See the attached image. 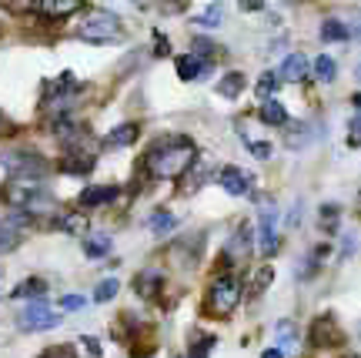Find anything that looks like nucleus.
I'll return each mask as SVG.
<instances>
[{"instance_id":"obj_41","label":"nucleus","mask_w":361,"mask_h":358,"mask_svg":"<svg viewBox=\"0 0 361 358\" xmlns=\"http://www.w3.org/2000/svg\"><path fill=\"white\" fill-rule=\"evenodd\" d=\"M351 128H361V114L355 117V121H351Z\"/></svg>"},{"instance_id":"obj_5","label":"nucleus","mask_w":361,"mask_h":358,"mask_svg":"<svg viewBox=\"0 0 361 358\" xmlns=\"http://www.w3.org/2000/svg\"><path fill=\"white\" fill-rule=\"evenodd\" d=\"M7 165H11L13 178L27 181V184H30L34 178H44V174H47V161H44L40 154H24V151L11 154V157H7Z\"/></svg>"},{"instance_id":"obj_8","label":"nucleus","mask_w":361,"mask_h":358,"mask_svg":"<svg viewBox=\"0 0 361 358\" xmlns=\"http://www.w3.org/2000/svg\"><path fill=\"white\" fill-rule=\"evenodd\" d=\"M117 194H121L117 184H94V188H84V191L78 194V205L80 208H101V205H111Z\"/></svg>"},{"instance_id":"obj_6","label":"nucleus","mask_w":361,"mask_h":358,"mask_svg":"<svg viewBox=\"0 0 361 358\" xmlns=\"http://www.w3.org/2000/svg\"><path fill=\"white\" fill-rule=\"evenodd\" d=\"M311 342L318 348H338L345 342V335H341V328L335 325L331 315H322V318H314V325H311Z\"/></svg>"},{"instance_id":"obj_7","label":"nucleus","mask_w":361,"mask_h":358,"mask_svg":"<svg viewBox=\"0 0 361 358\" xmlns=\"http://www.w3.org/2000/svg\"><path fill=\"white\" fill-rule=\"evenodd\" d=\"M274 221H278V211L268 201V208L261 211V228H258V251L261 255H274L278 251V231H274Z\"/></svg>"},{"instance_id":"obj_40","label":"nucleus","mask_w":361,"mask_h":358,"mask_svg":"<svg viewBox=\"0 0 361 358\" xmlns=\"http://www.w3.org/2000/svg\"><path fill=\"white\" fill-rule=\"evenodd\" d=\"M348 144H351V148H361V134H351Z\"/></svg>"},{"instance_id":"obj_23","label":"nucleus","mask_w":361,"mask_h":358,"mask_svg":"<svg viewBox=\"0 0 361 358\" xmlns=\"http://www.w3.org/2000/svg\"><path fill=\"white\" fill-rule=\"evenodd\" d=\"M314 77L322 80V84H331L338 77V64L335 57H328V54H322V57H314Z\"/></svg>"},{"instance_id":"obj_27","label":"nucleus","mask_w":361,"mask_h":358,"mask_svg":"<svg viewBox=\"0 0 361 358\" xmlns=\"http://www.w3.org/2000/svg\"><path fill=\"white\" fill-rule=\"evenodd\" d=\"M117 292H121V282H117V278H104V282L94 288V302H101L104 305V302H111Z\"/></svg>"},{"instance_id":"obj_11","label":"nucleus","mask_w":361,"mask_h":358,"mask_svg":"<svg viewBox=\"0 0 361 358\" xmlns=\"http://www.w3.org/2000/svg\"><path fill=\"white\" fill-rule=\"evenodd\" d=\"M161 285H164V275H161V271H154V268H147V271H141V275H137L134 292L141 294L144 302H151V298H157V294H161Z\"/></svg>"},{"instance_id":"obj_13","label":"nucleus","mask_w":361,"mask_h":358,"mask_svg":"<svg viewBox=\"0 0 361 358\" xmlns=\"http://www.w3.org/2000/svg\"><path fill=\"white\" fill-rule=\"evenodd\" d=\"M174 71H178L180 80H197L207 71V61L194 57V54H180L178 61H174Z\"/></svg>"},{"instance_id":"obj_1","label":"nucleus","mask_w":361,"mask_h":358,"mask_svg":"<svg viewBox=\"0 0 361 358\" xmlns=\"http://www.w3.org/2000/svg\"><path fill=\"white\" fill-rule=\"evenodd\" d=\"M191 161H194V144L188 138H171L164 144H154L141 167L151 178H178V174H184L191 167Z\"/></svg>"},{"instance_id":"obj_32","label":"nucleus","mask_w":361,"mask_h":358,"mask_svg":"<svg viewBox=\"0 0 361 358\" xmlns=\"http://www.w3.org/2000/svg\"><path fill=\"white\" fill-rule=\"evenodd\" d=\"M84 305H87L84 294H64V298H61V308H64V311H80Z\"/></svg>"},{"instance_id":"obj_37","label":"nucleus","mask_w":361,"mask_h":358,"mask_svg":"<svg viewBox=\"0 0 361 358\" xmlns=\"http://www.w3.org/2000/svg\"><path fill=\"white\" fill-rule=\"evenodd\" d=\"M197 24H221V11H218V7H211L207 13H201V17H197Z\"/></svg>"},{"instance_id":"obj_25","label":"nucleus","mask_w":361,"mask_h":358,"mask_svg":"<svg viewBox=\"0 0 361 358\" xmlns=\"http://www.w3.org/2000/svg\"><path fill=\"white\" fill-rule=\"evenodd\" d=\"M274 90H278V74H274V71H264V74L258 77V84H255V94H258L261 101H271Z\"/></svg>"},{"instance_id":"obj_36","label":"nucleus","mask_w":361,"mask_h":358,"mask_svg":"<svg viewBox=\"0 0 361 358\" xmlns=\"http://www.w3.org/2000/svg\"><path fill=\"white\" fill-rule=\"evenodd\" d=\"M168 54H171L168 37H161V34H157V37H154V57H168Z\"/></svg>"},{"instance_id":"obj_10","label":"nucleus","mask_w":361,"mask_h":358,"mask_svg":"<svg viewBox=\"0 0 361 358\" xmlns=\"http://www.w3.org/2000/svg\"><path fill=\"white\" fill-rule=\"evenodd\" d=\"M61 171L64 174H90L94 171V154H80L78 148H67V154L61 157Z\"/></svg>"},{"instance_id":"obj_38","label":"nucleus","mask_w":361,"mask_h":358,"mask_svg":"<svg viewBox=\"0 0 361 358\" xmlns=\"http://www.w3.org/2000/svg\"><path fill=\"white\" fill-rule=\"evenodd\" d=\"M268 4H261V0H241V11H247V13H258V11H264Z\"/></svg>"},{"instance_id":"obj_18","label":"nucleus","mask_w":361,"mask_h":358,"mask_svg":"<svg viewBox=\"0 0 361 358\" xmlns=\"http://www.w3.org/2000/svg\"><path fill=\"white\" fill-rule=\"evenodd\" d=\"M258 117L264 121V124H271V128H281V124H288V111H284V104H278L274 97L261 104V114Z\"/></svg>"},{"instance_id":"obj_34","label":"nucleus","mask_w":361,"mask_h":358,"mask_svg":"<svg viewBox=\"0 0 361 358\" xmlns=\"http://www.w3.org/2000/svg\"><path fill=\"white\" fill-rule=\"evenodd\" d=\"M211 348H214V338H201V342L188 352V358H207V352H211Z\"/></svg>"},{"instance_id":"obj_20","label":"nucleus","mask_w":361,"mask_h":358,"mask_svg":"<svg viewBox=\"0 0 361 358\" xmlns=\"http://www.w3.org/2000/svg\"><path fill=\"white\" fill-rule=\"evenodd\" d=\"M147 228H151V231L157 234V238H161V234H171V231L178 228V217L171 215V211H164V208H161V211H154V215H151Z\"/></svg>"},{"instance_id":"obj_30","label":"nucleus","mask_w":361,"mask_h":358,"mask_svg":"<svg viewBox=\"0 0 361 358\" xmlns=\"http://www.w3.org/2000/svg\"><path fill=\"white\" fill-rule=\"evenodd\" d=\"M308 141H311V128H308V124H295L291 138H288V148L295 151V148H305Z\"/></svg>"},{"instance_id":"obj_15","label":"nucleus","mask_w":361,"mask_h":358,"mask_svg":"<svg viewBox=\"0 0 361 358\" xmlns=\"http://www.w3.org/2000/svg\"><path fill=\"white\" fill-rule=\"evenodd\" d=\"M137 141V124H134V121H128V124H121V128H114L111 131V134H107V138H104V144H107V148H128V144H134Z\"/></svg>"},{"instance_id":"obj_35","label":"nucleus","mask_w":361,"mask_h":358,"mask_svg":"<svg viewBox=\"0 0 361 358\" xmlns=\"http://www.w3.org/2000/svg\"><path fill=\"white\" fill-rule=\"evenodd\" d=\"M80 345L87 348V352H90L94 358H101V342H97V338H90V335H84V338H80Z\"/></svg>"},{"instance_id":"obj_14","label":"nucleus","mask_w":361,"mask_h":358,"mask_svg":"<svg viewBox=\"0 0 361 358\" xmlns=\"http://www.w3.org/2000/svg\"><path fill=\"white\" fill-rule=\"evenodd\" d=\"M281 77L284 80H305L308 77V57L305 54H288L281 61Z\"/></svg>"},{"instance_id":"obj_16","label":"nucleus","mask_w":361,"mask_h":358,"mask_svg":"<svg viewBox=\"0 0 361 358\" xmlns=\"http://www.w3.org/2000/svg\"><path fill=\"white\" fill-rule=\"evenodd\" d=\"M241 90H245V74H241V71H228V74L218 80V94L228 97V101L241 97Z\"/></svg>"},{"instance_id":"obj_39","label":"nucleus","mask_w":361,"mask_h":358,"mask_svg":"<svg viewBox=\"0 0 361 358\" xmlns=\"http://www.w3.org/2000/svg\"><path fill=\"white\" fill-rule=\"evenodd\" d=\"M261 358H284V352H281V348H268Z\"/></svg>"},{"instance_id":"obj_31","label":"nucleus","mask_w":361,"mask_h":358,"mask_svg":"<svg viewBox=\"0 0 361 358\" xmlns=\"http://www.w3.org/2000/svg\"><path fill=\"white\" fill-rule=\"evenodd\" d=\"M247 151L255 154V157H261V161H264V157H271V144L268 141H261V138H247Z\"/></svg>"},{"instance_id":"obj_19","label":"nucleus","mask_w":361,"mask_h":358,"mask_svg":"<svg viewBox=\"0 0 361 358\" xmlns=\"http://www.w3.org/2000/svg\"><path fill=\"white\" fill-rule=\"evenodd\" d=\"M84 255L94 258V261H97V258H107L111 255V234H101V231L90 234L87 241H84Z\"/></svg>"},{"instance_id":"obj_28","label":"nucleus","mask_w":361,"mask_h":358,"mask_svg":"<svg viewBox=\"0 0 361 358\" xmlns=\"http://www.w3.org/2000/svg\"><path fill=\"white\" fill-rule=\"evenodd\" d=\"M274 335H278V342H281L284 348H295L298 345V332H295V325L284 318V321H278V328H274Z\"/></svg>"},{"instance_id":"obj_33","label":"nucleus","mask_w":361,"mask_h":358,"mask_svg":"<svg viewBox=\"0 0 361 358\" xmlns=\"http://www.w3.org/2000/svg\"><path fill=\"white\" fill-rule=\"evenodd\" d=\"M40 358H78V355H74V345H54V348H47Z\"/></svg>"},{"instance_id":"obj_2","label":"nucleus","mask_w":361,"mask_h":358,"mask_svg":"<svg viewBox=\"0 0 361 358\" xmlns=\"http://www.w3.org/2000/svg\"><path fill=\"white\" fill-rule=\"evenodd\" d=\"M241 282L234 278V275H221L218 282L207 288V311H214V315H231L238 302H241Z\"/></svg>"},{"instance_id":"obj_22","label":"nucleus","mask_w":361,"mask_h":358,"mask_svg":"<svg viewBox=\"0 0 361 358\" xmlns=\"http://www.w3.org/2000/svg\"><path fill=\"white\" fill-rule=\"evenodd\" d=\"M44 13H51V17H67V13H74L78 7H84L80 0H44V4H37Z\"/></svg>"},{"instance_id":"obj_17","label":"nucleus","mask_w":361,"mask_h":358,"mask_svg":"<svg viewBox=\"0 0 361 358\" xmlns=\"http://www.w3.org/2000/svg\"><path fill=\"white\" fill-rule=\"evenodd\" d=\"M11 294L13 298H27V302H40V298L47 294V282H44V278H24Z\"/></svg>"},{"instance_id":"obj_4","label":"nucleus","mask_w":361,"mask_h":358,"mask_svg":"<svg viewBox=\"0 0 361 358\" xmlns=\"http://www.w3.org/2000/svg\"><path fill=\"white\" fill-rule=\"evenodd\" d=\"M57 321L61 315H54V308L40 298V302H30L27 308L17 311V325L24 328V332H47V328H57Z\"/></svg>"},{"instance_id":"obj_21","label":"nucleus","mask_w":361,"mask_h":358,"mask_svg":"<svg viewBox=\"0 0 361 358\" xmlns=\"http://www.w3.org/2000/svg\"><path fill=\"white\" fill-rule=\"evenodd\" d=\"M271 282H274V271H271V265H264V268L251 271V285H247V298H258L264 288H271Z\"/></svg>"},{"instance_id":"obj_24","label":"nucleus","mask_w":361,"mask_h":358,"mask_svg":"<svg viewBox=\"0 0 361 358\" xmlns=\"http://www.w3.org/2000/svg\"><path fill=\"white\" fill-rule=\"evenodd\" d=\"M322 40H348V24H341L338 17L322 20Z\"/></svg>"},{"instance_id":"obj_9","label":"nucleus","mask_w":361,"mask_h":358,"mask_svg":"<svg viewBox=\"0 0 361 358\" xmlns=\"http://www.w3.org/2000/svg\"><path fill=\"white\" fill-rule=\"evenodd\" d=\"M247 255H251V231L241 228V231H234L231 241L224 244V261L228 265H241Z\"/></svg>"},{"instance_id":"obj_3","label":"nucleus","mask_w":361,"mask_h":358,"mask_svg":"<svg viewBox=\"0 0 361 358\" xmlns=\"http://www.w3.org/2000/svg\"><path fill=\"white\" fill-rule=\"evenodd\" d=\"M78 34L84 40H90V44H107V40L121 37V20H117L114 13L97 11V13H90L87 20L78 27Z\"/></svg>"},{"instance_id":"obj_26","label":"nucleus","mask_w":361,"mask_h":358,"mask_svg":"<svg viewBox=\"0 0 361 358\" xmlns=\"http://www.w3.org/2000/svg\"><path fill=\"white\" fill-rule=\"evenodd\" d=\"M54 225H57L61 231H67V234H80V231L87 228V217L84 215H64V217H57Z\"/></svg>"},{"instance_id":"obj_29","label":"nucleus","mask_w":361,"mask_h":358,"mask_svg":"<svg viewBox=\"0 0 361 358\" xmlns=\"http://www.w3.org/2000/svg\"><path fill=\"white\" fill-rule=\"evenodd\" d=\"M191 54L211 64V57H214V40H207V37H201V34H197V37H194V44H191Z\"/></svg>"},{"instance_id":"obj_12","label":"nucleus","mask_w":361,"mask_h":358,"mask_svg":"<svg viewBox=\"0 0 361 358\" xmlns=\"http://www.w3.org/2000/svg\"><path fill=\"white\" fill-rule=\"evenodd\" d=\"M218 184L231 194V198H241V194L251 191V188H247V178L241 174V167H224V171L218 174Z\"/></svg>"}]
</instances>
